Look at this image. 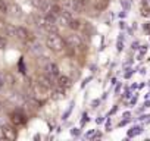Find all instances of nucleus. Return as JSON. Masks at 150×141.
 <instances>
[{
  "mask_svg": "<svg viewBox=\"0 0 150 141\" xmlns=\"http://www.w3.org/2000/svg\"><path fill=\"white\" fill-rule=\"evenodd\" d=\"M46 46L52 50V51H62L65 47V40L57 34V32H49L47 38H46Z\"/></svg>",
  "mask_w": 150,
  "mask_h": 141,
  "instance_id": "1",
  "label": "nucleus"
},
{
  "mask_svg": "<svg viewBox=\"0 0 150 141\" xmlns=\"http://www.w3.org/2000/svg\"><path fill=\"white\" fill-rule=\"evenodd\" d=\"M88 5V0H68L65 3V8L69 9L68 12H75V13H83Z\"/></svg>",
  "mask_w": 150,
  "mask_h": 141,
  "instance_id": "2",
  "label": "nucleus"
},
{
  "mask_svg": "<svg viewBox=\"0 0 150 141\" xmlns=\"http://www.w3.org/2000/svg\"><path fill=\"white\" fill-rule=\"evenodd\" d=\"M65 44H68L69 47L72 49H77V47H81L83 46V40L80 35L77 34H69L66 38H65Z\"/></svg>",
  "mask_w": 150,
  "mask_h": 141,
  "instance_id": "3",
  "label": "nucleus"
},
{
  "mask_svg": "<svg viewBox=\"0 0 150 141\" xmlns=\"http://www.w3.org/2000/svg\"><path fill=\"white\" fill-rule=\"evenodd\" d=\"M71 19H72V15L68 11H60V13L56 16V22L59 25H62V27H68L69 22H71Z\"/></svg>",
  "mask_w": 150,
  "mask_h": 141,
  "instance_id": "4",
  "label": "nucleus"
},
{
  "mask_svg": "<svg viewBox=\"0 0 150 141\" xmlns=\"http://www.w3.org/2000/svg\"><path fill=\"white\" fill-rule=\"evenodd\" d=\"M2 134H3V137H5L6 140H15V138H16V129H13V128L9 126V125H3Z\"/></svg>",
  "mask_w": 150,
  "mask_h": 141,
  "instance_id": "5",
  "label": "nucleus"
},
{
  "mask_svg": "<svg viewBox=\"0 0 150 141\" xmlns=\"http://www.w3.org/2000/svg\"><path fill=\"white\" fill-rule=\"evenodd\" d=\"M57 87H62V88H69L71 85H72V81H71V78H68L66 75H57Z\"/></svg>",
  "mask_w": 150,
  "mask_h": 141,
  "instance_id": "6",
  "label": "nucleus"
},
{
  "mask_svg": "<svg viewBox=\"0 0 150 141\" xmlns=\"http://www.w3.org/2000/svg\"><path fill=\"white\" fill-rule=\"evenodd\" d=\"M46 70H47V75L52 77V78H54V77L59 75V68H57V65L53 63V62H49V63L46 65Z\"/></svg>",
  "mask_w": 150,
  "mask_h": 141,
  "instance_id": "7",
  "label": "nucleus"
},
{
  "mask_svg": "<svg viewBox=\"0 0 150 141\" xmlns=\"http://www.w3.org/2000/svg\"><path fill=\"white\" fill-rule=\"evenodd\" d=\"M15 37H18L19 40H28L30 38V32H28V30L27 28H24V27H16L15 28Z\"/></svg>",
  "mask_w": 150,
  "mask_h": 141,
  "instance_id": "8",
  "label": "nucleus"
},
{
  "mask_svg": "<svg viewBox=\"0 0 150 141\" xmlns=\"http://www.w3.org/2000/svg\"><path fill=\"white\" fill-rule=\"evenodd\" d=\"M37 82L43 84V85H44V87H47V88H52V87H53V78H52V77H49L47 74H46V75H40Z\"/></svg>",
  "mask_w": 150,
  "mask_h": 141,
  "instance_id": "9",
  "label": "nucleus"
},
{
  "mask_svg": "<svg viewBox=\"0 0 150 141\" xmlns=\"http://www.w3.org/2000/svg\"><path fill=\"white\" fill-rule=\"evenodd\" d=\"M11 121H12V123H15V125H24V123H25V116H24L22 113H19V112H15V113H12Z\"/></svg>",
  "mask_w": 150,
  "mask_h": 141,
  "instance_id": "10",
  "label": "nucleus"
},
{
  "mask_svg": "<svg viewBox=\"0 0 150 141\" xmlns=\"http://www.w3.org/2000/svg\"><path fill=\"white\" fill-rule=\"evenodd\" d=\"M93 5L97 11H105L109 5V0H93Z\"/></svg>",
  "mask_w": 150,
  "mask_h": 141,
  "instance_id": "11",
  "label": "nucleus"
},
{
  "mask_svg": "<svg viewBox=\"0 0 150 141\" xmlns=\"http://www.w3.org/2000/svg\"><path fill=\"white\" fill-rule=\"evenodd\" d=\"M52 97H53V99H62V97H65V88H62V87H57V88L53 91Z\"/></svg>",
  "mask_w": 150,
  "mask_h": 141,
  "instance_id": "12",
  "label": "nucleus"
},
{
  "mask_svg": "<svg viewBox=\"0 0 150 141\" xmlns=\"http://www.w3.org/2000/svg\"><path fill=\"white\" fill-rule=\"evenodd\" d=\"M68 27H69V28H72V30H75V31H77V30H80V27H81V25H80V21H77V19H74V18H72Z\"/></svg>",
  "mask_w": 150,
  "mask_h": 141,
  "instance_id": "13",
  "label": "nucleus"
},
{
  "mask_svg": "<svg viewBox=\"0 0 150 141\" xmlns=\"http://www.w3.org/2000/svg\"><path fill=\"white\" fill-rule=\"evenodd\" d=\"M0 12H2V13H6L8 12V5L3 2V0H0Z\"/></svg>",
  "mask_w": 150,
  "mask_h": 141,
  "instance_id": "14",
  "label": "nucleus"
},
{
  "mask_svg": "<svg viewBox=\"0 0 150 141\" xmlns=\"http://www.w3.org/2000/svg\"><path fill=\"white\" fill-rule=\"evenodd\" d=\"M15 28H16V27H13V25H8V27H6V32H8L9 35H13V37H15Z\"/></svg>",
  "mask_w": 150,
  "mask_h": 141,
  "instance_id": "15",
  "label": "nucleus"
},
{
  "mask_svg": "<svg viewBox=\"0 0 150 141\" xmlns=\"http://www.w3.org/2000/svg\"><path fill=\"white\" fill-rule=\"evenodd\" d=\"M11 11L13 12V15H15V16H21V9H19L18 6H12V8H11Z\"/></svg>",
  "mask_w": 150,
  "mask_h": 141,
  "instance_id": "16",
  "label": "nucleus"
},
{
  "mask_svg": "<svg viewBox=\"0 0 150 141\" xmlns=\"http://www.w3.org/2000/svg\"><path fill=\"white\" fill-rule=\"evenodd\" d=\"M5 47H6V40L0 35V49H5Z\"/></svg>",
  "mask_w": 150,
  "mask_h": 141,
  "instance_id": "17",
  "label": "nucleus"
},
{
  "mask_svg": "<svg viewBox=\"0 0 150 141\" xmlns=\"http://www.w3.org/2000/svg\"><path fill=\"white\" fill-rule=\"evenodd\" d=\"M71 134H72V135H80V129H78V128H72V129H71Z\"/></svg>",
  "mask_w": 150,
  "mask_h": 141,
  "instance_id": "18",
  "label": "nucleus"
},
{
  "mask_svg": "<svg viewBox=\"0 0 150 141\" xmlns=\"http://www.w3.org/2000/svg\"><path fill=\"white\" fill-rule=\"evenodd\" d=\"M43 2H44V0H33V3H34L37 8H40V5H41Z\"/></svg>",
  "mask_w": 150,
  "mask_h": 141,
  "instance_id": "19",
  "label": "nucleus"
},
{
  "mask_svg": "<svg viewBox=\"0 0 150 141\" xmlns=\"http://www.w3.org/2000/svg\"><path fill=\"white\" fill-rule=\"evenodd\" d=\"M143 16H150V9H143Z\"/></svg>",
  "mask_w": 150,
  "mask_h": 141,
  "instance_id": "20",
  "label": "nucleus"
}]
</instances>
